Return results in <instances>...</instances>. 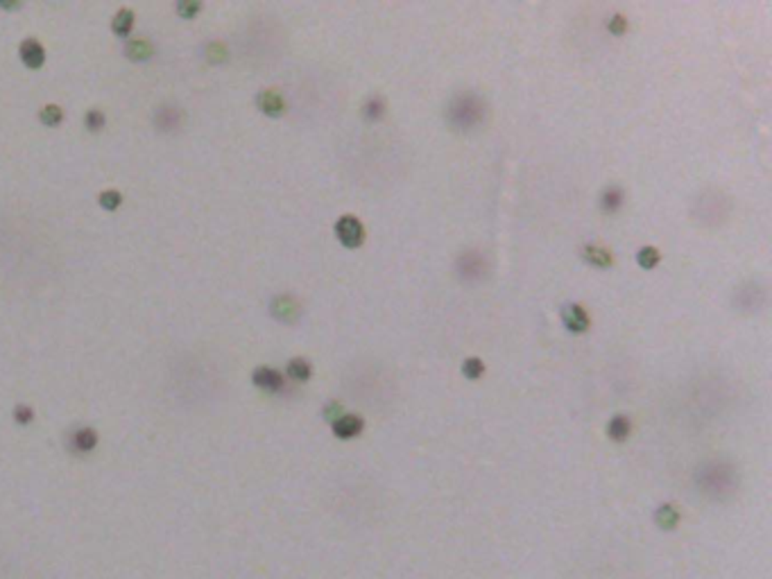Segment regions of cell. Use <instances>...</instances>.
<instances>
[{"mask_svg":"<svg viewBox=\"0 0 772 579\" xmlns=\"http://www.w3.org/2000/svg\"><path fill=\"white\" fill-rule=\"evenodd\" d=\"M446 120L453 125V129L460 132L474 129L485 120V102L476 93H460V96H455L448 102Z\"/></svg>","mask_w":772,"mask_h":579,"instance_id":"obj_1","label":"cell"},{"mask_svg":"<svg viewBox=\"0 0 772 579\" xmlns=\"http://www.w3.org/2000/svg\"><path fill=\"white\" fill-rule=\"evenodd\" d=\"M697 484L702 487L704 493L714 498H723L727 493L734 491V469L725 464V462H709L700 471H697Z\"/></svg>","mask_w":772,"mask_h":579,"instance_id":"obj_2","label":"cell"},{"mask_svg":"<svg viewBox=\"0 0 772 579\" xmlns=\"http://www.w3.org/2000/svg\"><path fill=\"white\" fill-rule=\"evenodd\" d=\"M336 236H338V240L342 242L344 247L353 249V247H360L362 245L365 229L360 224V219H356L353 215H344V217L338 219V224H336Z\"/></svg>","mask_w":772,"mask_h":579,"instance_id":"obj_3","label":"cell"},{"mask_svg":"<svg viewBox=\"0 0 772 579\" xmlns=\"http://www.w3.org/2000/svg\"><path fill=\"white\" fill-rule=\"evenodd\" d=\"M457 272L464 281H476L485 274V260L478 251H467L457 260Z\"/></svg>","mask_w":772,"mask_h":579,"instance_id":"obj_4","label":"cell"},{"mask_svg":"<svg viewBox=\"0 0 772 579\" xmlns=\"http://www.w3.org/2000/svg\"><path fill=\"white\" fill-rule=\"evenodd\" d=\"M562 322H564V326L571 333H587L589 331V317H587V312H584V308L578 306V303H567V306L562 308Z\"/></svg>","mask_w":772,"mask_h":579,"instance_id":"obj_5","label":"cell"},{"mask_svg":"<svg viewBox=\"0 0 772 579\" xmlns=\"http://www.w3.org/2000/svg\"><path fill=\"white\" fill-rule=\"evenodd\" d=\"M365 421L358 414H342L338 421H333V433L338 439H353L362 433Z\"/></svg>","mask_w":772,"mask_h":579,"instance_id":"obj_6","label":"cell"},{"mask_svg":"<svg viewBox=\"0 0 772 579\" xmlns=\"http://www.w3.org/2000/svg\"><path fill=\"white\" fill-rule=\"evenodd\" d=\"M20 59L25 61L27 68H41L46 61V50L37 39H27V41H23V46H20Z\"/></svg>","mask_w":772,"mask_h":579,"instance_id":"obj_7","label":"cell"},{"mask_svg":"<svg viewBox=\"0 0 772 579\" xmlns=\"http://www.w3.org/2000/svg\"><path fill=\"white\" fill-rule=\"evenodd\" d=\"M256 104H258V109L267 115H281L286 111V100L277 91H260L256 98Z\"/></svg>","mask_w":772,"mask_h":579,"instance_id":"obj_8","label":"cell"},{"mask_svg":"<svg viewBox=\"0 0 772 579\" xmlns=\"http://www.w3.org/2000/svg\"><path fill=\"white\" fill-rule=\"evenodd\" d=\"M252 378H254V385L267 389V392H279V389L284 387V376L277 369H272V367H258Z\"/></svg>","mask_w":772,"mask_h":579,"instance_id":"obj_9","label":"cell"},{"mask_svg":"<svg viewBox=\"0 0 772 579\" xmlns=\"http://www.w3.org/2000/svg\"><path fill=\"white\" fill-rule=\"evenodd\" d=\"M680 518H682V514L675 504H662V507H657V511H654V523L659 525L662 530H675Z\"/></svg>","mask_w":772,"mask_h":579,"instance_id":"obj_10","label":"cell"},{"mask_svg":"<svg viewBox=\"0 0 772 579\" xmlns=\"http://www.w3.org/2000/svg\"><path fill=\"white\" fill-rule=\"evenodd\" d=\"M582 256H584V260L591 262V265H596V267H609L614 262L609 251L605 247H600V245H587L582 249Z\"/></svg>","mask_w":772,"mask_h":579,"instance_id":"obj_11","label":"cell"},{"mask_svg":"<svg viewBox=\"0 0 772 579\" xmlns=\"http://www.w3.org/2000/svg\"><path fill=\"white\" fill-rule=\"evenodd\" d=\"M272 312L281 322H292L299 314V306L290 297H279L272 301Z\"/></svg>","mask_w":772,"mask_h":579,"instance_id":"obj_12","label":"cell"},{"mask_svg":"<svg viewBox=\"0 0 772 579\" xmlns=\"http://www.w3.org/2000/svg\"><path fill=\"white\" fill-rule=\"evenodd\" d=\"M623 199H625V195H623L621 188L609 186V188H605L602 195H600V206H602L605 213H616V210L623 206Z\"/></svg>","mask_w":772,"mask_h":579,"instance_id":"obj_13","label":"cell"},{"mask_svg":"<svg viewBox=\"0 0 772 579\" xmlns=\"http://www.w3.org/2000/svg\"><path fill=\"white\" fill-rule=\"evenodd\" d=\"M630 430H632L630 419L623 416V414H616L607 424V435H609L612 441H625L630 437Z\"/></svg>","mask_w":772,"mask_h":579,"instance_id":"obj_14","label":"cell"},{"mask_svg":"<svg viewBox=\"0 0 772 579\" xmlns=\"http://www.w3.org/2000/svg\"><path fill=\"white\" fill-rule=\"evenodd\" d=\"M96 444H98V435H96V430L93 428H82V430H77L75 435H72V446H75V450H80V452L93 450L96 448Z\"/></svg>","mask_w":772,"mask_h":579,"instance_id":"obj_15","label":"cell"},{"mask_svg":"<svg viewBox=\"0 0 772 579\" xmlns=\"http://www.w3.org/2000/svg\"><path fill=\"white\" fill-rule=\"evenodd\" d=\"M111 27L118 37H127L132 32V27H134V12L132 9H118L116 16H113Z\"/></svg>","mask_w":772,"mask_h":579,"instance_id":"obj_16","label":"cell"},{"mask_svg":"<svg viewBox=\"0 0 772 579\" xmlns=\"http://www.w3.org/2000/svg\"><path fill=\"white\" fill-rule=\"evenodd\" d=\"M659 260H662V254L657 247H641L639 254H636V262H639L643 269H654L659 265Z\"/></svg>","mask_w":772,"mask_h":579,"instance_id":"obj_17","label":"cell"},{"mask_svg":"<svg viewBox=\"0 0 772 579\" xmlns=\"http://www.w3.org/2000/svg\"><path fill=\"white\" fill-rule=\"evenodd\" d=\"M310 371H312L310 369V362L304 360V357H295V360H290V364H288V376L295 378V381H301V383L308 381Z\"/></svg>","mask_w":772,"mask_h":579,"instance_id":"obj_18","label":"cell"},{"mask_svg":"<svg viewBox=\"0 0 772 579\" xmlns=\"http://www.w3.org/2000/svg\"><path fill=\"white\" fill-rule=\"evenodd\" d=\"M383 113H385V102H383L381 96H372L367 102H365L362 115L367 120H379V118H383Z\"/></svg>","mask_w":772,"mask_h":579,"instance_id":"obj_19","label":"cell"},{"mask_svg":"<svg viewBox=\"0 0 772 579\" xmlns=\"http://www.w3.org/2000/svg\"><path fill=\"white\" fill-rule=\"evenodd\" d=\"M485 371V364L481 357H467L464 364H462V374L469 378V381H478V378L483 376Z\"/></svg>","mask_w":772,"mask_h":579,"instance_id":"obj_20","label":"cell"},{"mask_svg":"<svg viewBox=\"0 0 772 579\" xmlns=\"http://www.w3.org/2000/svg\"><path fill=\"white\" fill-rule=\"evenodd\" d=\"M61 120H64V111H61L59 107H55V104H48V107L41 111V122L48 125V127H55V125H59Z\"/></svg>","mask_w":772,"mask_h":579,"instance_id":"obj_21","label":"cell"},{"mask_svg":"<svg viewBox=\"0 0 772 579\" xmlns=\"http://www.w3.org/2000/svg\"><path fill=\"white\" fill-rule=\"evenodd\" d=\"M150 55H152V48L145 44V41H132V44L127 46V57L137 59V61L148 59Z\"/></svg>","mask_w":772,"mask_h":579,"instance_id":"obj_22","label":"cell"},{"mask_svg":"<svg viewBox=\"0 0 772 579\" xmlns=\"http://www.w3.org/2000/svg\"><path fill=\"white\" fill-rule=\"evenodd\" d=\"M104 122H107V118H104V113L100 109H91L84 115V125H87V129H91V132H100L104 127Z\"/></svg>","mask_w":772,"mask_h":579,"instance_id":"obj_23","label":"cell"},{"mask_svg":"<svg viewBox=\"0 0 772 579\" xmlns=\"http://www.w3.org/2000/svg\"><path fill=\"white\" fill-rule=\"evenodd\" d=\"M122 204V195L118 191H104L100 193V206L107 210H116Z\"/></svg>","mask_w":772,"mask_h":579,"instance_id":"obj_24","label":"cell"},{"mask_svg":"<svg viewBox=\"0 0 772 579\" xmlns=\"http://www.w3.org/2000/svg\"><path fill=\"white\" fill-rule=\"evenodd\" d=\"M607 27H609V32H612V34L621 37V34L625 32V30H628V18H625V16H621V14H614V16L609 18Z\"/></svg>","mask_w":772,"mask_h":579,"instance_id":"obj_25","label":"cell"},{"mask_svg":"<svg viewBox=\"0 0 772 579\" xmlns=\"http://www.w3.org/2000/svg\"><path fill=\"white\" fill-rule=\"evenodd\" d=\"M14 419H16V424H20V426L32 424V419H34L32 407H27V405H18V407L14 409Z\"/></svg>","mask_w":772,"mask_h":579,"instance_id":"obj_26","label":"cell"},{"mask_svg":"<svg viewBox=\"0 0 772 579\" xmlns=\"http://www.w3.org/2000/svg\"><path fill=\"white\" fill-rule=\"evenodd\" d=\"M200 3H191V0H189V3H179V5H177V12H179L184 18H193L197 12H200Z\"/></svg>","mask_w":772,"mask_h":579,"instance_id":"obj_27","label":"cell"},{"mask_svg":"<svg viewBox=\"0 0 772 579\" xmlns=\"http://www.w3.org/2000/svg\"><path fill=\"white\" fill-rule=\"evenodd\" d=\"M206 55H208V59H211V61H224L227 59V50L220 44H211V46L206 48Z\"/></svg>","mask_w":772,"mask_h":579,"instance_id":"obj_28","label":"cell"},{"mask_svg":"<svg viewBox=\"0 0 772 579\" xmlns=\"http://www.w3.org/2000/svg\"><path fill=\"white\" fill-rule=\"evenodd\" d=\"M342 414H344V412H342V405H340V403H336V401L329 403V405L324 407V416H327V421H331V424H333V421H338Z\"/></svg>","mask_w":772,"mask_h":579,"instance_id":"obj_29","label":"cell"}]
</instances>
